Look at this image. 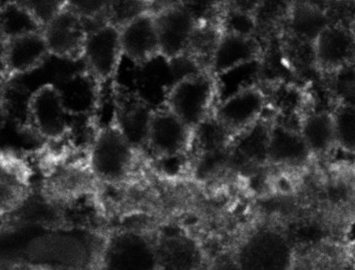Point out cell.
Instances as JSON below:
<instances>
[{
  "label": "cell",
  "instance_id": "3957f363",
  "mask_svg": "<svg viewBox=\"0 0 355 270\" xmlns=\"http://www.w3.org/2000/svg\"><path fill=\"white\" fill-rule=\"evenodd\" d=\"M122 58L119 27L105 21L89 30L83 60L94 83L99 103L104 86L117 78Z\"/></svg>",
  "mask_w": 355,
  "mask_h": 270
},
{
  "label": "cell",
  "instance_id": "d6986e66",
  "mask_svg": "<svg viewBox=\"0 0 355 270\" xmlns=\"http://www.w3.org/2000/svg\"><path fill=\"white\" fill-rule=\"evenodd\" d=\"M31 31L41 30L19 2L0 3V34L6 40Z\"/></svg>",
  "mask_w": 355,
  "mask_h": 270
},
{
  "label": "cell",
  "instance_id": "52a82bcc",
  "mask_svg": "<svg viewBox=\"0 0 355 270\" xmlns=\"http://www.w3.org/2000/svg\"><path fill=\"white\" fill-rule=\"evenodd\" d=\"M242 270H291L293 249L275 231H261L241 249L236 260Z\"/></svg>",
  "mask_w": 355,
  "mask_h": 270
},
{
  "label": "cell",
  "instance_id": "8fae6325",
  "mask_svg": "<svg viewBox=\"0 0 355 270\" xmlns=\"http://www.w3.org/2000/svg\"><path fill=\"white\" fill-rule=\"evenodd\" d=\"M119 29L123 57L141 67L160 57L156 18L152 9L134 17Z\"/></svg>",
  "mask_w": 355,
  "mask_h": 270
},
{
  "label": "cell",
  "instance_id": "ffe728a7",
  "mask_svg": "<svg viewBox=\"0 0 355 270\" xmlns=\"http://www.w3.org/2000/svg\"><path fill=\"white\" fill-rule=\"evenodd\" d=\"M31 93L20 84L8 82L2 86L0 100L4 107L8 121L26 127L27 108Z\"/></svg>",
  "mask_w": 355,
  "mask_h": 270
},
{
  "label": "cell",
  "instance_id": "4fadbf2b",
  "mask_svg": "<svg viewBox=\"0 0 355 270\" xmlns=\"http://www.w3.org/2000/svg\"><path fill=\"white\" fill-rule=\"evenodd\" d=\"M261 46L256 35L224 33L211 56L208 71L215 77L259 62Z\"/></svg>",
  "mask_w": 355,
  "mask_h": 270
},
{
  "label": "cell",
  "instance_id": "277c9868",
  "mask_svg": "<svg viewBox=\"0 0 355 270\" xmlns=\"http://www.w3.org/2000/svg\"><path fill=\"white\" fill-rule=\"evenodd\" d=\"M70 115L58 87L44 84L31 93L26 127L41 139L57 142L71 130Z\"/></svg>",
  "mask_w": 355,
  "mask_h": 270
},
{
  "label": "cell",
  "instance_id": "6da1fadb",
  "mask_svg": "<svg viewBox=\"0 0 355 270\" xmlns=\"http://www.w3.org/2000/svg\"><path fill=\"white\" fill-rule=\"evenodd\" d=\"M218 102L217 79L208 70H202L171 84L163 105L195 131L211 117Z\"/></svg>",
  "mask_w": 355,
  "mask_h": 270
},
{
  "label": "cell",
  "instance_id": "603a6c76",
  "mask_svg": "<svg viewBox=\"0 0 355 270\" xmlns=\"http://www.w3.org/2000/svg\"><path fill=\"white\" fill-rule=\"evenodd\" d=\"M148 2L143 1H110L108 8V21L121 27L134 17L150 9Z\"/></svg>",
  "mask_w": 355,
  "mask_h": 270
},
{
  "label": "cell",
  "instance_id": "5b68a950",
  "mask_svg": "<svg viewBox=\"0 0 355 270\" xmlns=\"http://www.w3.org/2000/svg\"><path fill=\"white\" fill-rule=\"evenodd\" d=\"M88 33V24L68 6V1L42 30L50 55L69 62L83 60Z\"/></svg>",
  "mask_w": 355,
  "mask_h": 270
},
{
  "label": "cell",
  "instance_id": "ac0fdd59",
  "mask_svg": "<svg viewBox=\"0 0 355 270\" xmlns=\"http://www.w3.org/2000/svg\"><path fill=\"white\" fill-rule=\"evenodd\" d=\"M329 24L327 15L315 6L302 3L293 8L291 26L295 36L304 42L311 44L318 33Z\"/></svg>",
  "mask_w": 355,
  "mask_h": 270
},
{
  "label": "cell",
  "instance_id": "44dd1931",
  "mask_svg": "<svg viewBox=\"0 0 355 270\" xmlns=\"http://www.w3.org/2000/svg\"><path fill=\"white\" fill-rule=\"evenodd\" d=\"M336 145L348 153L355 150V110L350 103H341L331 113Z\"/></svg>",
  "mask_w": 355,
  "mask_h": 270
},
{
  "label": "cell",
  "instance_id": "4316f807",
  "mask_svg": "<svg viewBox=\"0 0 355 270\" xmlns=\"http://www.w3.org/2000/svg\"><path fill=\"white\" fill-rule=\"evenodd\" d=\"M37 270H41V269H37Z\"/></svg>",
  "mask_w": 355,
  "mask_h": 270
},
{
  "label": "cell",
  "instance_id": "484cf974",
  "mask_svg": "<svg viewBox=\"0 0 355 270\" xmlns=\"http://www.w3.org/2000/svg\"><path fill=\"white\" fill-rule=\"evenodd\" d=\"M8 123V115H6L4 107L2 105L1 100H0V133L3 130L4 127Z\"/></svg>",
  "mask_w": 355,
  "mask_h": 270
},
{
  "label": "cell",
  "instance_id": "7a4b0ae2",
  "mask_svg": "<svg viewBox=\"0 0 355 270\" xmlns=\"http://www.w3.org/2000/svg\"><path fill=\"white\" fill-rule=\"evenodd\" d=\"M134 147L123 131L114 107L109 123L95 133L89 155V169L102 183H121L133 165Z\"/></svg>",
  "mask_w": 355,
  "mask_h": 270
},
{
  "label": "cell",
  "instance_id": "9c48e42d",
  "mask_svg": "<svg viewBox=\"0 0 355 270\" xmlns=\"http://www.w3.org/2000/svg\"><path fill=\"white\" fill-rule=\"evenodd\" d=\"M194 139V131L187 127L165 106L153 109L148 121L145 145L155 155L173 158L181 155Z\"/></svg>",
  "mask_w": 355,
  "mask_h": 270
},
{
  "label": "cell",
  "instance_id": "ba28073f",
  "mask_svg": "<svg viewBox=\"0 0 355 270\" xmlns=\"http://www.w3.org/2000/svg\"><path fill=\"white\" fill-rule=\"evenodd\" d=\"M266 105V95L256 84L218 101L211 116L231 135H234L258 124Z\"/></svg>",
  "mask_w": 355,
  "mask_h": 270
},
{
  "label": "cell",
  "instance_id": "8992f818",
  "mask_svg": "<svg viewBox=\"0 0 355 270\" xmlns=\"http://www.w3.org/2000/svg\"><path fill=\"white\" fill-rule=\"evenodd\" d=\"M160 56L166 61L183 57L188 51L198 21L183 2L154 11Z\"/></svg>",
  "mask_w": 355,
  "mask_h": 270
},
{
  "label": "cell",
  "instance_id": "7c38bea8",
  "mask_svg": "<svg viewBox=\"0 0 355 270\" xmlns=\"http://www.w3.org/2000/svg\"><path fill=\"white\" fill-rule=\"evenodd\" d=\"M313 60L325 72L345 69L354 56V35L343 24H329L311 43Z\"/></svg>",
  "mask_w": 355,
  "mask_h": 270
},
{
  "label": "cell",
  "instance_id": "5bb4252c",
  "mask_svg": "<svg viewBox=\"0 0 355 270\" xmlns=\"http://www.w3.org/2000/svg\"><path fill=\"white\" fill-rule=\"evenodd\" d=\"M42 31H31L6 40V78L31 73L50 57Z\"/></svg>",
  "mask_w": 355,
  "mask_h": 270
},
{
  "label": "cell",
  "instance_id": "e0dca14e",
  "mask_svg": "<svg viewBox=\"0 0 355 270\" xmlns=\"http://www.w3.org/2000/svg\"><path fill=\"white\" fill-rule=\"evenodd\" d=\"M299 132L311 154H324L336 145L334 119L327 111H315L300 120Z\"/></svg>",
  "mask_w": 355,
  "mask_h": 270
},
{
  "label": "cell",
  "instance_id": "30bf717a",
  "mask_svg": "<svg viewBox=\"0 0 355 270\" xmlns=\"http://www.w3.org/2000/svg\"><path fill=\"white\" fill-rule=\"evenodd\" d=\"M102 270H157L156 249L139 233H117L104 249Z\"/></svg>",
  "mask_w": 355,
  "mask_h": 270
},
{
  "label": "cell",
  "instance_id": "cb8c5ba5",
  "mask_svg": "<svg viewBox=\"0 0 355 270\" xmlns=\"http://www.w3.org/2000/svg\"><path fill=\"white\" fill-rule=\"evenodd\" d=\"M6 39L0 34V77L6 74Z\"/></svg>",
  "mask_w": 355,
  "mask_h": 270
},
{
  "label": "cell",
  "instance_id": "d4e9b609",
  "mask_svg": "<svg viewBox=\"0 0 355 270\" xmlns=\"http://www.w3.org/2000/svg\"><path fill=\"white\" fill-rule=\"evenodd\" d=\"M209 270H242L236 262L232 260H222L215 263Z\"/></svg>",
  "mask_w": 355,
  "mask_h": 270
},
{
  "label": "cell",
  "instance_id": "7402d4cb",
  "mask_svg": "<svg viewBox=\"0 0 355 270\" xmlns=\"http://www.w3.org/2000/svg\"><path fill=\"white\" fill-rule=\"evenodd\" d=\"M29 13L41 31L65 8L67 1L58 0H33V1H18Z\"/></svg>",
  "mask_w": 355,
  "mask_h": 270
},
{
  "label": "cell",
  "instance_id": "2e32d148",
  "mask_svg": "<svg viewBox=\"0 0 355 270\" xmlns=\"http://www.w3.org/2000/svg\"><path fill=\"white\" fill-rule=\"evenodd\" d=\"M311 156L299 130L277 124L268 131L266 156L275 164L299 165Z\"/></svg>",
  "mask_w": 355,
  "mask_h": 270
},
{
  "label": "cell",
  "instance_id": "9a60e30c",
  "mask_svg": "<svg viewBox=\"0 0 355 270\" xmlns=\"http://www.w3.org/2000/svg\"><path fill=\"white\" fill-rule=\"evenodd\" d=\"M157 270H205L199 246L191 238L173 235L156 246Z\"/></svg>",
  "mask_w": 355,
  "mask_h": 270
},
{
  "label": "cell",
  "instance_id": "83f0119b",
  "mask_svg": "<svg viewBox=\"0 0 355 270\" xmlns=\"http://www.w3.org/2000/svg\"><path fill=\"white\" fill-rule=\"evenodd\" d=\"M0 3H1V2H0Z\"/></svg>",
  "mask_w": 355,
  "mask_h": 270
}]
</instances>
